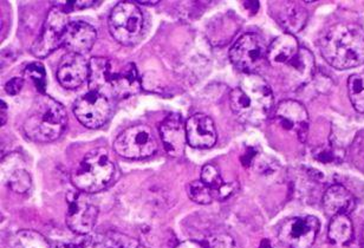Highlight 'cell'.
Wrapping results in <instances>:
<instances>
[{"instance_id":"f1b7e54d","label":"cell","mask_w":364,"mask_h":248,"mask_svg":"<svg viewBox=\"0 0 364 248\" xmlns=\"http://www.w3.org/2000/svg\"><path fill=\"white\" fill-rule=\"evenodd\" d=\"M351 156L355 165L364 171V130L358 134L351 146Z\"/></svg>"},{"instance_id":"30bf717a","label":"cell","mask_w":364,"mask_h":248,"mask_svg":"<svg viewBox=\"0 0 364 248\" xmlns=\"http://www.w3.org/2000/svg\"><path fill=\"white\" fill-rule=\"evenodd\" d=\"M321 224L315 217H296L280 226L278 238L289 248H311L319 233Z\"/></svg>"},{"instance_id":"f546056e","label":"cell","mask_w":364,"mask_h":248,"mask_svg":"<svg viewBox=\"0 0 364 248\" xmlns=\"http://www.w3.org/2000/svg\"><path fill=\"white\" fill-rule=\"evenodd\" d=\"M108 246L110 248H137L139 242L133 238L119 234V233H110L107 239Z\"/></svg>"},{"instance_id":"603a6c76","label":"cell","mask_w":364,"mask_h":248,"mask_svg":"<svg viewBox=\"0 0 364 248\" xmlns=\"http://www.w3.org/2000/svg\"><path fill=\"white\" fill-rule=\"evenodd\" d=\"M201 181L206 183L212 192H213L214 199L225 200L235 192L232 183H226L221 178L220 173L218 168L213 165H206L201 171Z\"/></svg>"},{"instance_id":"484cf974","label":"cell","mask_w":364,"mask_h":248,"mask_svg":"<svg viewBox=\"0 0 364 248\" xmlns=\"http://www.w3.org/2000/svg\"><path fill=\"white\" fill-rule=\"evenodd\" d=\"M349 97L358 112H364V72L353 75L348 82Z\"/></svg>"},{"instance_id":"4fadbf2b","label":"cell","mask_w":364,"mask_h":248,"mask_svg":"<svg viewBox=\"0 0 364 248\" xmlns=\"http://www.w3.org/2000/svg\"><path fill=\"white\" fill-rule=\"evenodd\" d=\"M89 62L77 53H67L60 60L57 80L65 89H77L89 80Z\"/></svg>"},{"instance_id":"ba28073f","label":"cell","mask_w":364,"mask_h":248,"mask_svg":"<svg viewBox=\"0 0 364 248\" xmlns=\"http://www.w3.org/2000/svg\"><path fill=\"white\" fill-rule=\"evenodd\" d=\"M267 49L269 48L259 35L245 33L232 46L230 60L242 72L256 74L267 60Z\"/></svg>"},{"instance_id":"1f68e13d","label":"cell","mask_w":364,"mask_h":248,"mask_svg":"<svg viewBox=\"0 0 364 248\" xmlns=\"http://www.w3.org/2000/svg\"><path fill=\"white\" fill-rule=\"evenodd\" d=\"M23 87H24V80H23V78H12V80L7 82L6 85H5V91H6L7 95L14 96V95H18L21 92Z\"/></svg>"},{"instance_id":"8992f818","label":"cell","mask_w":364,"mask_h":248,"mask_svg":"<svg viewBox=\"0 0 364 248\" xmlns=\"http://www.w3.org/2000/svg\"><path fill=\"white\" fill-rule=\"evenodd\" d=\"M108 25L116 42L122 45H134L142 36L144 16L134 1H121L112 9Z\"/></svg>"},{"instance_id":"7402d4cb","label":"cell","mask_w":364,"mask_h":248,"mask_svg":"<svg viewBox=\"0 0 364 248\" xmlns=\"http://www.w3.org/2000/svg\"><path fill=\"white\" fill-rule=\"evenodd\" d=\"M301 50L298 41L294 35H285L277 37L267 49V60L273 68H282L287 65Z\"/></svg>"},{"instance_id":"e0dca14e","label":"cell","mask_w":364,"mask_h":248,"mask_svg":"<svg viewBox=\"0 0 364 248\" xmlns=\"http://www.w3.org/2000/svg\"><path fill=\"white\" fill-rule=\"evenodd\" d=\"M97 38L94 26L85 21H70L64 32L62 45L69 50V53L85 55L89 53Z\"/></svg>"},{"instance_id":"d6986e66","label":"cell","mask_w":364,"mask_h":248,"mask_svg":"<svg viewBox=\"0 0 364 248\" xmlns=\"http://www.w3.org/2000/svg\"><path fill=\"white\" fill-rule=\"evenodd\" d=\"M4 181L12 192L24 194L31 188L32 180L23 166V160L17 154H11L3 160Z\"/></svg>"},{"instance_id":"2e32d148","label":"cell","mask_w":364,"mask_h":248,"mask_svg":"<svg viewBox=\"0 0 364 248\" xmlns=\"http://www.w3.org/2000/svg\"><path fill=\"white\" fill-rule=\"evenodd\" d=\"M283 76L289 82V87L297 89L308 83L315 72V58L309 50L301 48L299 53L282 69Z\"/></svg>"},{"instance_id":"5b68a950","label":"cell","mask_w":364,"mask_h":248,"mask_svg":"<svg viewBox=\"0 0 364 248\" xmlns=\"http://www.w3.org/2000/svg\"><path fill=\"white\" fill-rule=\"evenodd\" d=\"M115 176V166L103 148L85 155L78 167L71 173L75 188L85 194H94L108 188Z\"/></svg>"},{"instance_id":"836d02e7","label":"cell","mask_w":364,"mask_h":248,"mask_svg":"<svg viewBox=\"0 0 364 248\" xmlns=\"http://www.w3.org/2000/svg\"><path fill=\"white\" fill-rule=\"evenodd\" d=\"M257 158V153L253 148H249V151H246L244 156L242 158V161L244 162V166L252 165L253 160Z\"/></svg>"},{"instance_id":"5bb4252c","label":"cell","mask_w":364,"mask_h":248,"mask_svg":"<svg viewBox=\"0 0 364 248\" xmlns=\"http://www.w3.org/2000/svg\"><path fill=\"white\" fill-rule=\"evenodd\" d=\"M160 136L165 146V149L172 158H181L185 153L187 142L186 123L181 116L172 114L167 116L160 124Z\"/></svg>"},{"instance_id":"52a82bcc","label":"cell","mask_w":364,"mask_h":248,"mask_svg":"<svg viewBox=\"0 0 364 248\" xmlns=\"http://www.w3.org/2000/svg\"><path fill=\"white\" fill-rule=\"evenodd\" d=\"M114 151L121 158L142 160L155 154L158 142L149 126H134L119 134L114 142Z\"/></svg>"},{"instance_id":"9c48e42d","label":"cell","mask_w":364,"mask_h":248,"mask_svg":"<svg viewBox=\"0 0 364 248\" xmlns=\"http://www.w3.org/2000/svg\"><path fill=\"white\" fill-rule=\"evenodd\" d=\"M69 23L68 14L60 7L53 6L43 24L42 31L32 44V53L38 58H44L58 49L62 45L64 32Z\"/></svg>"},{"instance_id":"83f0119b","label":"cell","mask_w":364,"mask_h":248,"mask_svg":"<svg viewBox=\"0 0 364 248\" xmlns=\"http://www.w3.org/2000/svg\"><path fill=\"white\" fill-rule=\"evenodd\" d=\"M24 77L33 82L37 90L44 95L46 87V71L42 63H32L26 67L24 71Z\"/></svg>"},{"instance_id":"44dd1931","label":"cell","mask_w":364,"mask_h":248,"mask_svg":"<svg viewBox=\"0 0 364 248\" xmlns=\"http://www.w3.org/2000/svg\"><path fill=\"white\" fill-rule=\"evenodd\" d=\"M356 201L353 194L346 187L333 185L326 189L323 195V207L326 213L335 217L340 214H349L354 210Z\"/></svg>"},{"instance_id":"d4e9b609","label":"cell","mask_w":364,"mask_h":248,"mask_svg":"<svg viewBox=\"0 0 364 248\" xmlns=\"http://www.w3.org/2000/svg\"><path fill=\"white\" fill-rule=\"evenodd\" d=\"M12 248H51L46 237L32 230H23L11 239Z\"/></svg>"},{"instance_id":"9a60e30c","label":"cell","mask_w":364,"mask_h":248,"mask_svg":"<svg viewBox=\"0 0 364 248\" xmlns=\"http://www.w3.org/2000/svg\"><path fill=\"white\" fill-rule=\"evenodd\" d=\"M186 133L187 142L193 148L208 149L217 142V130L213 119L203 114H196L187 119Z\"/></svg>"},{"instance_id":"d590c367","label":"cell","mask_w":364,"mask_h":248,"mask_svg":"<svg viewBox=\"0 0 364 248\" xmlns=\"http://www.w3.org/2000/svg\"><path fill=\"white\" fill-rule=\"evenodd\" d=\"M259 248H272V245L267 239H264L263 242H260Z\"/></svg>"},{"instance_id":"cb8c5ba5","label":"cell","mask_w":364,"mask_h":248,"mask_svg":"<svg viewBox=\"0 0 364 248\" xmlns=\"http://www.w3.org/2000/svg\"><path fill=\"white\" fill-rule=\"evenodd\" d=\"M354 235V227L349 215L340 214L333 217L329 225L328 237L331 244L337 246H346L351 242Z\"/></svg>"},{"instance_id":"ac0fdd59","label":"cell","mask_w":364,"mask_h":248,"mask_svg":"<svg viewBox=\"0 0 364 248\" xmlns=\"http://www.w3.org/2000/svg\"><path fill=\"white\" fill-rule=\"evenodd\" d=\"M276 119L284 129L303 137L308 133L309 114L304 105L296 101H283L277 107Z\"/></svg>"},{"instance_id":"277c9868","label":"cell","mask_w":364,"mask_h":248,"mask_svg":"<svg viewBox=\"0 0 364 248\" xmlns=\"http://www.w3.org/2000/svg\"><path fill=\"white\" fill-rule=\"evenodd\" d=\"M68 114L56 99L42 95L36 99L24 122V133L30 140L46 144L60 139L67 128Z\"/></svg>"},{"instance_id":"8fae6325","label":"cell","mask_w":364,"mask_h":248,"mask_svg":"<svg viewBox=\"0 0 364 248\" xmlns=\"http://www.w3.org/2000/svg\"><path fill=\"white\" fill-rule=\"evenodd\" d=\"M68 227L78 235H85L92 231L97 220L98 210L85 193L69 192L67 194Z\"/></svg>"},{"instance_id":"d6a6232c","label":"cell","mask_w":364,"mask_h":248,"mask_svg":"<svg viewBox=\"0 0 364 248\" xmlns=\"http://www.w3.org/2000/svg\"><path fill=\"white\" fill-rule=\"evenodd\" d=\"M210 248H235V242L228 235H219L210 242Z\"/></svg>"},{"instance_id":"8d00e7d4","label":"cell","mask_w":364,"mask_h":248,"mask_svg":"<svg viewBox=\"0 0 364 248\" xmlns=\"http://www.w3.org/2000/svg\"><path fill=\"white\" fill-rule=\"evenodd\" d=\"M179 248H196V245L194 246H189L188 244H183V245L180 246Z\"/></svg>"},{"instance_id":"4dcf8cb0","label":"cell","mask_w":364,"mask_h":248,"mask_svg":"<svg viewBox=\"0 0 364 248\" xmlns=\"http://www.w3.org/2000/svg\"><path fill=\"white\" fill-rule=\"evenodd\" d=\"M55 6L60 7V10H63L65 14H69L71 11L82 10L94 5L97 1L92 0H78V1H55Z\"/></svg>"},{"instance_id":"7c38bea8","label":"cell","mask_w":364,"mask_h":248,"mask_svg":"<svg viewBox=\"0 0 364 248\" xmlns=\"http://www.w3.org/2000/svg\"><path fill=\"white\" fill-rule=\"evenodd\" d=\"M74 114L83 126L97 129L105 126L112 115V104L109 98L90 91L75 102Z\"/></svg>"},{"instance_id":"6da1fadb","label":"cell","mask_w":364,"mask_h":248,"mask_svg":"<svg viewBox=\"0 0 364 248\" xmlns=\"http://www.w3.org/2000/svg\"><path fill=\"white\" fill-rule=\"evenodd\" d=\"M323 58L335 69L346 70L364 64V30L358 24L333 25L319 43Z\"/></svg>"},{"instance_id":"e575fe53","label":"cell","mask_w":364,"mask_h":248,"mask_svg":"<svg viewBox=\"0 0 364 248\" xmlns=\"http://www.w3.org/2000/svg\"><path fill=\"white\" fill-rule=\"evenodd\" d=\"M0 103H1V126H5L7 121V105L4 101Z\"/></svg>"},{"instance_id":"ffe728a7","label":"cell","mask_w":364,"mask_h":248,"mask_svg":"<svg viewBox=\"0 0 364 248\" xmlns=\"http://www.w3.org/2000/svg\"><path fill=\"white\" fill-rule=\"evenodd\" d=\"M277 21L287 30V33H297L304 28L308 21V12L301 4L294 1H282L274 4Z\"/></svg>"},{"instance_id":"3957f363","label":"cell","mask_w":364,"mask_h":248,"mask_svg":"<svg viewBox=\"0 0 364 248\" xmlns=\"http://www.w3.org/2000/svg\"><path fill=\"white\" fill-rule=\"evenodd\" d=\"M115 62L105 57H94L89 62V87L90 91L105 97L127 98L137 94L141 81L133 63L124 64L114 70Z\"/></svg>"},{"instance_id":"7a4b0ae2","label":"cell","mask_w":364,"mask_h":248,"mask_svg":"<svg viewBox=\"0 0 364 248\" xmlns=\"http://www.w3.org/2000/svg\"><path fill=\"white\" fill-rule=\"evenodd\" d=\"M271 87L259 75H246L230 95L232 112L240 122L259 126L273 107Z\"/></svg>"},{"instance_id":"74e56055","label":"cell","mask_w":364,"mask_h":248,"mask_svg":"<svg viewBox=\"0 0 364 248\" xmlns=\"http://www.w3.org/2000/svg\"><path fill=\"white\" fill-rule=\"evenodd\" d=\"M362 240H363V246H364V226H363V233H362Z\"/></svg>"},{"instance_id":"4316f807","label":"cell","mask_w":364,"mask_h":248,"mask_svg":"<svg viewBox=\"0 0 364 248\" xmlns=\"http://www.w3.org/2000/svg\"><path fill=\"white\" fill-rule=\"evenodd\" d=\"M187 193H188L191 200L196 203H199V205H208L214 199L212 189L206 183H203L201 180L191 182L188 187H187Z\"/></svg>"}]
</instances>
